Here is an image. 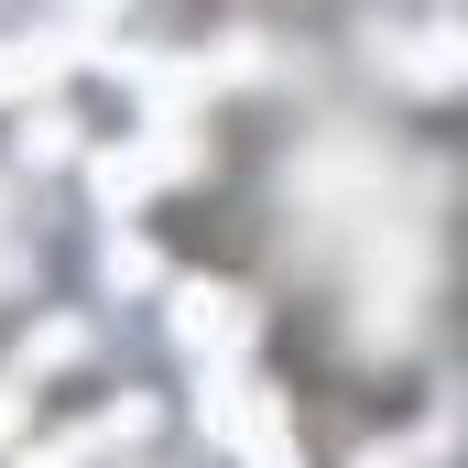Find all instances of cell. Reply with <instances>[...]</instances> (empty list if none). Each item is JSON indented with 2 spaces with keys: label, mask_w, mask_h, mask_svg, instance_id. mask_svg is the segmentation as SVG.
<instances>
[{
  "label": "cell",
  "mask_w": 468,
  "mask_h": 468,
  "mask_svg": "<svg viewBox=\"0 0 468 468\" xmlns=\"http://www.w3.org/2000/svg\"><path fill=\"white\" fill-rule=\"evenodd\" d=\"M261 272L316 392L403 403L468 305V164L403 120H305L261 175Z\"/></svg>",
  "instance_id": "obj_1"
},
{
  "label": "cell",
  "mask_w": 468,
  "mask_h": 468,
  "mask_svg": "<svg viewBox=\"0 0 468 468\" xmlns=\"http://www.w3.org/2000/svg\"><path fill=\"white\" fill-rule=\"evenodd\" d=\"M239 11H305V22H327V11H349V0H239Z\"/></svg>",
  "instance_id": "obj_2"
}]
</instances>
